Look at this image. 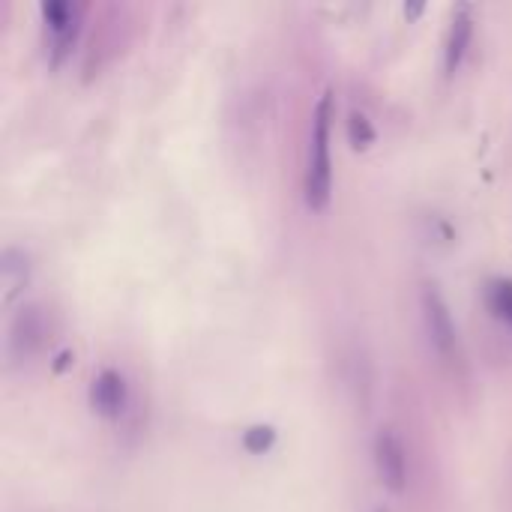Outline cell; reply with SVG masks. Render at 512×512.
<instances>
[{
  "instance_id": "12",
  "label": "cell",
  "mask_w": 512,
  "mask_h": 512,
  "mask_svg": "<svg viewBox=\"0 0 512 512\" xmlns=\"http://www.w3.org/2000/svg\"><path fill=\"white\" fill-rule=\"evenodd\" d=\"M420 12H423V3H408V6H405V15H411V18L420 15Z\"/></svg>"
},
{
  "instance_id": "4",
  "label": "cell",
  "mask_w": 512,
  "mask_h": 512,
  "mask_svg": "<svg viewBox=\"0 0 512 512\" xmlns=\"http://www.w3.org/2000/svg\"><path fill=\"white\" fill-rule=\"evenodd\" d=\"M45 30L51 36V66H57L69 48L75 45L78 33H81V18H84V6L81 3H69V0H45L39 6Z\"/></svg>"
},
{
  "instance_id": "5",
  "label": "cell",
  "mask_w": 512,
  "mask_h": 512,
  "mask_svg": "<svg viewBox=\"0 0 512 512\" xmlns=\"http://www.w3.org/2000/svg\"><path fill=\"white\" fill-rule=\"evenodd\" d=\"M372 459H375L378 480H381L390 492L402 495V492L408 489V453H405L402 438H399L390 426L378 429L375 444H372Z\"/></svg>"
},
{
  "instance_id": "6",
  "label": "cell",
  "mask_w": 512,
  "mask_h": 512,
  "mask_svg": "<svg viewBox=\"0 0 512 512\" xmlns=\"http://www.w3.org/2000/svg\"><path fill=\"white\" fill-rule=\"evenodd\" d=\"M129 405V384L117 369H102L90 384V408L105 420H120Z\"/></svg>"
},
{
  "instance_id": "11",
  "label": "cell",
  "mask_w": 512,
  "mask_h": 512,
  "mask_svg": "<svg viewBox=\"0 0 512 512\" xmlns=\"http://www.w3.org/2000/svg\"><path fill=\"white\" fill-rule=\"evenodd\" d=\"M348 141L354 150H366L375 141V126L363 111H351L348 114Z\"/></svg>"
},
{
  "instance_id": "13",
  "label": "cell",
  "mask_w": 512,
  "mask_h": 512,
  "mask_svg": "<svg viewBox=\"0 0 512 512\" xmlns=\"http://www.w3.org/2000/svg\"><path fill=\"white\" fill-rule=\"evenodd\" d=\"M375 512H390V507H378V510Z\"/></svg>"
},
{
  "instance_id": "10",
  "label": "cell",
  "mask_w": 512,
  "mask_h": 512,
  "mask_svg": "<svg viewBox=\"0 0 512 512\" xmlns=\"http://www.w3.org/2000/svg\"><path fill=\"white\" fill-rule=\"evenodd\" d=\"M273 444H276V429H273V426H267V423L249 426V429L243 432V450H246V453H252V456H264V453H270V450H273Z\"/></svg>"
},
{
  "instance_id": "2",
  "label": "cell",
  "mask_w": 512,
  "mask_h": 512,
  "mask_svg": "<svg viewBox=\"0 0 512 512\" xmlns=\"http://www.w3.org/2000/svg\"><path fill=\"white\" fill-rule=\"evenodd\" d=\"M420 312H423V327H426V339L432 345V351L438 354L441 363L447 366H462V339H459V327L453 321L450 303L444 300L441 288L426 282L420 291Z\"/></svg>"
},
{
  "instance_id": "1",
  "label": "cell",
  "mask_w": 512,
  "mask_h": 512,
  "mask_svg": "<svg viewBox=\"0 0 512 512\" xmlns=\"http://www.w3.org/2000/svg\"><path fill=\"white\" fill-rule=\"evenodd\" d=\"M330 126H333V96L324 90L312 108V129H309V159H306V204L321 213L330 204L333 192V156H330Z\"/></svg>"
},
{
  "instance_id": "8",
  "label": "cell",
  "mask_w": 512,
  "mask_h": 512,
  "mask_svg": "<svg viewBox=\"0 0 512 512\" xmlns=\"http://www.w3.org/2000/svg\"><path fill=\"white\" fill-rule=\"evenodd\" d=\"M486 306L492 309V315L498 321H504L512 330V279L507 276H495L486 285Z\"/></svg>"
},
{
  "instance_id": "3",
  "label": "cell",
  "mask_w": 512,
  "mask_h": 512,
  "mask_svg": "<svg viewBox=\"0 0 512 512\" xmlns=\"http://www.w3.org/2000/svg\"><path fill=\"white\" fill-rule=\"evenodd\" d=\"M48 339V321L45 309L39 303H21L6 327V357L12 366H27L33 363Z\"/></svg>"
},
{
  "instance_id": "7",
  "label": "cell",
  "mask_w": 512,
  "mask_h": 512,
  "mask_svg": "<svg viewBox=\"0 0 512 512\" xmlns=\"http://www.w3.org/2000/svg\"><path fill=\"white\" fill-rule=\"evenodd\" d=\"M471 36H474V12H471V6H459L453 12L450 30H447V42H444V72L447 75L459 72V66H462V60L468 54Z\"/></svg>"
},
{
  "instance_id": "9",
  "label": "cell",
  "mask_w": 512,
  "mask_h": 512,
  "mask_svg": "<svg viewBox=\"0 0 512 512\" xmlns=\"http://www.w3.org/2000/svg\"><path fill=\"white\" fill-rule=\"evenodd\" d=\"M0 276H3V285L9 291L24 288V282H27V255L21 249H12V246L3 249V255H0Z\"/></svg>"
}]
</instances>
